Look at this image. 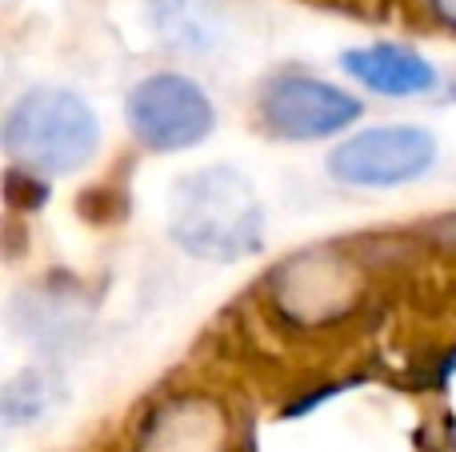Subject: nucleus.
Masks as SVG:
<instances>
[{
	"instance_id": "nucleus-6",
	"label": "nucleus",
	"mask_w": 456,
	"mask_h": 452,
	"mask_svg": "<svg viewBox=\"0 0 456 452\" xmlns=\"http://www.w3.org/2000/svg\"><path fill=\"white\" fill-rule=\"evenodd\" d=\"M340 64H345L348 77H356L364 88L380 96H420L436 85V69L404 44L348 48Z\"/></svg>"
},
{
	"instance_id": "nucleus-7",
	"label": "nucleus",
	"mask_w": 456,
	"mask_h": 452,
	"mask_svg": "<svg viewBox=\"0 0 456 452\" xmlns=\"http://www.w3.org/2000/svg\"><path fill=\"white\" fill-rule=\"evenodd\" d=\"M441 8H444V12H449L452 20H456V0H441Z\"/></svg>"
},
{
	"instance_id": "nucleus-4",
	"label": "nucleus",
	"mask_w": 456,
	"mask_h": 452,
	"mask_svg": "<svg viewBox=\"0 0 456 452\" xmlns=\"http://www.w3.org/2000/svg\"><path fill=\"white\" fill-rule=\"evenodd\" d=\"M436 160V141L417 125L364 128L329 157V173L353 189H393L425 176Z\"/></svg>"
},
{
	"instance_id": "nucleus-1",
	"label": "nucleus",
	"mask_w": 456,
	"mask_h": 452,
	"mask_svg": "<svg viewBox=\"0 0 456 452\" xmlns=\"http://www.w3.org/2000/svg\"><path fill=\"white\" fill-rule=\"evenodd\" d=\"M173 237L205 261H240L265 237L256 192L236 168H200L176 184Z\"/></svg>"
},
{
	"instance_id": "nucleus-5",
	"label": "nucleus",
	"mask_w": 456,
	"mask_h": 452,
	"mask_svg": "<svg viewBox=\"0 0 456 452\" xmlns=\"http://www.w3.org/2000/svg\"><path fill=\"white\" fill-rule=\"evenodd\" d=\"M260 117L276 136L321 141L361 117V101L316 77H276L260 96Z\"/></svg>"
},
{
	"instance_id": "nucleus-2",
	"label": "nucleus",
	"mask_w": 456,
	"mask_h": 452,
	"mask_svg": "<svg viewBox=\"0 0 456 452\" xmlns=\"http://www.w3.org/2000/svg\"><path fill=\"white\" fill-rule=\"evenodd\" d=\"M101 144L96 112L64 88H32L8 109L4 149L37 173H77Z\"/></svg>"
},
{
	"instance_id": "nucleus-3",
	"label": "nucleus",
	"mask_w": 456,
	"mask_h": 452,
	"mask_svg": "<svg viewBox=\"0 0 456 452\" xmlns=\"http://www.w3.org/2000/svg\"><path fill=\"white\" fill-rule=\"evenodd\" d=\"M128 125L152 152H181L213 133V104L197 80L157 72L128 96Z\"/></svg>"
}]
</instances>
